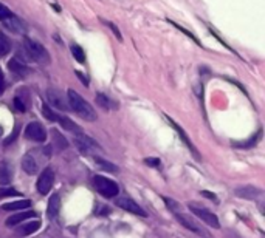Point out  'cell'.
<instances>
[{"label": "cell", "instance_id": "obj_22", "mask_svg": "<svg viewBox=\"0 0 265 238\" xmlns=\"http://www.w3.org/2000/svg\"><path fill=\"white\" fill-rule=\"evenodd\" d=\"M96 102H98V105H101L103 108H117V104L112 102L110 99L107 97V95H103V93L96 95Z\"/></svg>", "mask_w": 265, "mask_h": 238}, {"label": "cell", "instance_id": "obj_27", "mask_svg": "<svg viewBox=\"0 0 265 238\" xmlns=\"http://www.w3.org/2000/svg\"><path fill=\"white\" fill-rule=\"evenodd\" d=\"M163 199H165V203L168 204V207H169V209H171V210L174 212V214H175V212H179V210H182V209H180V204H179V203H175V201H174V199H171V198H166V196H165V198H163Z\"/></svg>", "mask_w": 265, "mask_h": 238}, {"label": "cell", "instance_id": "obj_16", "mask_svg": "<svg viewBox=\"0 0 265 238\" xmlns=\"http://www.w3.org/2000/svg\"><path fill=\"white\" fill-rule=\"evenodd\" d=\"M36 214L34 212H20V214H16V215H12V217H9L8 220H6V226H16V224H19V223H22V221H25L27 218H33Z\"/></svg>", "mask_w": 265, "mask_h": 238}, {"label": "cell", "instance_id": "obj_13", "mask_svg": "<svg viewBox=\"0 0 265 238\" xmlns=\"http://www.w3.org/2000/svg\"><path fill=\"white\" fill-rule=\"evenodd\" d=\"M8 68H9L12 73L19 74V76H27V74H28V68H27V65H25L19 57L11 59V60H9V64H8Z\"/></svg>", "mask_w": 265, "mask_h": 238}, {"label": "cell", "instance_id": "obj_26", "mask_svg": "<svg viewBox=\"0 0 265 238\" xmlns=\"http://www.w3.org/2000/svg\"><path fill=\"white\" fill-rule=\"evenodd\" d=\"M41 111H42L44 118H45V119H48V121H56V119H58V115H56L55 111H53L52 108H50L48 105H45V104H42Z\"/></svg>", "mask_w": 265, "mask_h": 238}, {"label": "cell", "instance_id": "obj_29", "mask_svg": "<svg viewBox=\"0 0 265 238\" xmlns=\"http://www.w3.org/2000/svg\"><path fill=\"white\" fill-rule=\"evenodd\" d=\"M16 195H20L17 190L14 189H0V198H3V196H16Z\"/></svg>", "mask_w": 265, "mask_h": 238}, {"label": "cell", "instance_id": "obj_9", "mask_svg": "<svg viewBox=\"0 0 265 238\" xmlns=\"http://www.w3.org/2000/svg\"><path fill=\"white\" fill-rule=\"evenodd\" d=\"M115 204H117L118 207H121L123 210H126V212H131V214H133V215L146 217V212L141 209V206H138V204L133 201V199H131V198H128V196H120V198H117Z\"/></svg>", "mask_w": 265, "mask_h": 238}, {"label": "cell", "instance_id": "obj_6", "mask_svg": "<svg viewBox=\"0 0 265 238\" xmlns=\"http://www.w3.org/2000/svg\"><path fill=\"white\" fill-rule=\"evenodd\" d=\"M47 97H48V101H50V104H52L55 108H58V110H68L70 108V105H68V99H67V95H64L61 90H58V89H48L47 90Z\"/></svg>", "mask_w": 265, "mask_h": 238}, {"label": "cell", "instance_id": "obj_36", "mask_svg": "<svg viewBox=\"0 0 265 238\" xmlns=\"http://www.w3.org/2000/svg\"><path fill=\"white\" fill-rule=\"evenodd\" d=\"M2 133H3V129H2V127H0V136H2Z\"/></svg>", "mask_w": 265, "mask_h": 238}, {"label": "cell", "instance_id": "obj_35", "mask_svg": "<svg viewBox=\"0 0 265 238\" xmlns=\"http://www.w3.org/2000/svg\"><path fill=\"white\" fill-rule=\"evenodd\" d=\"M201 195H203V196H208V198H211L212 201H217V198L214 196V195H211V192H206V190H203V192H201Z\"/></svg>", "mask_w": 265, "mask_h": 238}, {"label": "cell", "instance_id": "obj_30", "mask_svg": "<svg viewBox=\"0 0 265 238\" xmlns=\"http://www.w3.org/2000/svg\"><path fill=\"white\" fill-rule=\"evenodd\" d=\"M14 107H16V110L22 111V113H23L25 110H27V105L23 104V101H22V99H20L19 96H17V97H14Z\"/></svg>", "mask_w": 265, "mask_h": 238}, {"label": "cell", "instance_id": "obj_19", "mask_svg": "<svg viewBox=\"0 0 265 238\" xmlns=\"http://www.w3.org/2000/svg\"><path fill=\"white\" fill-rule=\"evenodd\" d=\"M95 162H96V166L99 169H103L106 172H110V173H115L118 170V167L115 164H112V162H109L107 159H103V158H99V156H95Z\"/></svg>", "mask_w": 265, "mask_h": 238}, {"label": "cell", "instance_id": "obj_34", "mask_svg": "<svg viewBox=\"0 0 265 238\" xmlns=\"http://www.w3.org/2000/svg\"><path fill=\"white\" fill-rule=\"evenodd\" d=\"M16 136H17V127L14 129V133H12V135H11V136L8 138V140L5 141V144H6V145H8V144H11L12 141H14V138H16Z\"/></svg>", "mask_w": 265, "mask_h": 238}, {"label": "cell", "instance_id": "obj_32", "mask_svg": "<svg viewBox=\"0 0 265 238\" xmlns=\"http://www.w3.org/2000/svg\"><path fill=\"white\" fill-rule=\"evenodd\" d=\"M3 90H5V78H3L2 70H0V95L3 93Z\"/></svg>", "mask_w": 265, "mask_h": 238}, {"label": "cell", "instance_id": "obj_25", "mask_svg": "<svg viewBox=\"0 0 265 238\" xmlns=\"http://www.w3.org/2000/svg\"><path fill=\"white\" fill-rule=\"evenodd\" d=\"M71 54L78 62H81V64H82V62H85V53H84V49L79 45H71Z\"/></svg>", "mask_w": 265, "mask_h": 238}, {"label": "cell", "instance_id": "obj_3", "mask_svg": "<svg viewBox=\"0 0 265 238\" xmlns=\"http://www.w3.org/2000/svg\"><path fill=\"white\" fill-rule=\"evenodd\" d=\"M93 186H95V189L106 198H113L120 193V187L115 181L104 178V177H99V175H96L93 178Z\"/></svg>", "mask_w": 265, "mask_h": 238}, {"label": "cell", "instance_id": "obj_23", "mask_svg": "<svg viewBox=\"0 0 265 238\" xmlns=\"http://www.w3.org/2000/svg\"><path fill=\"white\" fill-rule=\"evenodd\" d=\"M9 51H11V41L3 33H0V56H6Z\"/></svg>", "mask_w": 265, "mask_h": 238}, {"label": "cell", "instance_id": "obj_2", "mask_svg": "<svg viewBox=\"0 0 265 238\" xmlns=\"http://www.w3.org/2000/svg\"><path fill=\"white\" fill-rule=\"evenodd\" d=\"M23 49L27 53L28 59L33 62H37V64H48L50 62V54L47 49L33 39H25L23 41Z\"/></svg>", "mask_w": 265, "mask_h": 238}, {"label": "cell", "instance_id": "obj_4", "mask_svg": "<svg viewBox=\"0 0 265 238\" xmlns=\"http://www.w3.org/2000/svg\"><path fill=\"white\" fill-rule=\"evenodd\" d=\"M189 210H191L197 218H200L203 223H206L208 226H211L214 229H219L220 228V223H219L217 215H214L212 212H209L208 209L196 206V204H191V206H189Z\"/></svg>", "mask_w": 265, "mask_h": 238}, {"label": "cell", "instance_id": "obj_8", "mask_svg": "<svg viewBox=\"0 0 265 238\" xmlns=\"http://www.w3.org/2000/svg\"><path fill=\"white\" fill-rule=\"evenodd\" d=\"M25 136L31 141L44 143L47 140V130L41 122H30L27 127H25Z\"/></svg>", "mask_w": 265, "mask_h": 238}, {"label": "cell", "instance_id": "obj_18", "mask_svg": "<svg viewBox=\"0 0 265 238\" xmlns=\"http://www.w3.org/2000/svg\"><path fill=\"white\" fill-rule=\"evenodd\" d=\"M11 180H12V173H11V169H9V166L6 164V162H2L0 164V184H9L11 183Z\"/></svg>", "mask_w": 265, "mask_h": 238}, {"label": "cell", "instance_id": "obj_28", "mask_svg": "<svg viewBox=\"0 0 265 238\" xmlns=\"http://www.w3.org/2000/svg\"><path fill=\"white\" fill-rule=\"evenodd\" d=\"M12 14V12L3 5V3H0V20H5V19H8L9 16Z\"/></svg>", "mask_w": 265, "mask_h": 238}, {"label": "cell", "instance_id": "obj_24", "mask_svg": "<svg viewBox=\"0 0 265 238\" xmlns=\"http://www.w3.org/2000/svg\"><path fill=\"white\" fill-rule=\"evenodd\" d=\"M39 228H41V223H39V221H31V223L27 224V226H23V228L20 229V235H30V234H34Z\"/></svg>", "mask_w": 265, "mask_h": 238}, {"label": "cell", "instance_id": "obj_1", "mask_svg": "<svg viewBox=\"0 0 265 238\" xmlns=\"http://www.w3.org/2000/svg\"><path fill=\"white\" fill-rule=\"evenodd\" d=\"M67 99H68L70 108L76 115H79L82 119H85V121H96L98 119V115H96L95 108L74 90H68L67 92Z\"/></svg>", "mask_w": 265, "mask_h": 238}, {"label": "cell", "instance_id": "obj_10", "mask_svg": "<svg viewBox=\"0 0 265 238\" xmlns=\"http://www.w3.org/2000/svg\"><path fill=\"white\" fill-rule=\"evenodd\" d=\"M74 144H76L78 150H81L82 153H90L93 150H99L98 143L82 133H79V136H74Z\"/></svg>", "mask_w": 265, "mask_h": 238}, {"label": "cell", "instance_id": "obj_15", "mask_svg": "<svg viewBox=\"0 0 265 238\" xmlns=\"http://www.w3.org/2000/svg\"><path fill=\"white\" fill-rule=\"evenodd\" d=\"M166 119H168V121L171 122V125H172V127L175 129V132H177V133H179V135L182 136V140L185 141V144L188 145V148H189V150H193V153L196 155V159H200V156H199V152H197V150H196V147L193 145V143H191V141H189V140H188V138H186V135H185L183 129H182V127H179V125H177V124H175V122H174V121H172L171 118H166Z\"/></svg>", "mask_w": 265, "mask_h": 238}, {"label": "cell", "instance_id": "obj_31", "mask_svg": "<svg viewBox=\"0 0 265 238\" xmlns=\"http://www.w3.org/2000/svg\"><path fill=\"white\" fill-rule=\"evenodd\" d=\"M144 162H146L147 166H160V161L157 158H147Z\"/></svg>", "mask_w": 265, "mask_h": 238}, {"label": "cell", "instance_id": "obj_5", "mask_svg": "<svg viewBox=\"0 0 265 238\" xmlns=\"http://www.w3.org/2000/svg\"><path fill=\"white\" fill-rule=\"evenodd\" d=\"M175 218H177V221H179L180 224H183V226L188 229V231H191V232H194V234H197V235H201V237H205V238H209V234L200 226V224H197L191 217H188L186 214H183L182 210H179V212H175Z\"/></svg>", "mask_w": 265, "mask_h": 238}, {"label": "cell", "instance_id": "obj_20", "mask_svg": "<svg viewBox=\"0 0 265 238\" xmlns=\"http://www.w3.org/2000/svg\"><path fill=\"white\" fill-rule=\"evenodd\" d=\"M31 206V201L30 199H20V201H16V203H8L3 206V210H23Z\"/></svg>", "mask_w": 265, "mask_h": 238}, {"label": "cell", "instance_id": "obj_11", "mask_svg": "<svg viewBox=\"0 0 265 238\" xmlns=\"http://www.w3.org/2000/svg\"><path fill=\"white\" fill-rule=\"evenodd\" d=\"M2 22L5 25V28L11 33H14V34H23L25 31H27V25L23 23V20L16 17V16H12V14Z\"/></svg>", "mask_w": 265, "mask_h": 238}, {"label": "cell", "instance_id": "obj_21", "mask_svg": "<svg viewBox=\"0 0 265 238\" xmlns=\"http://www.w3.org/2000/svg\"><path fill=\"white\" fill-rule=\"evenodd\" d=\"M52 136H53V143H55V145H56V148L58 150H64V148H67V140L64 136H62L58 130H53L52 132Z\"/></svg>", "mask_w": 265, "mask_h": 238}, {"label": "cell", "instance_id": "obj_7", "mask_svg": "<svg viewBox=\"0 0 265 238\" xmlns=\"http://www.w3.org/2000/svg\"><path fill=\"white\" fill-rule=\"evenodd\" d=\"M53 183H55V172L52 170V167H47L39 175V180H37V190H39L41 195H47L50 190H52Z\"/></svg>", "mask_w": 265, "mask_h": 238}, {"label": "cell", "instance_id": "obj_12", "mask_svg": "<svg viewBox=\"0 0 265 238\" xmlns=\"http://www.w3.org/2000/svg\"><path fill=\"white\" fill-rule=\"evenodd\" d=\"M56 122H59V124H61V127H62V129H66L67 132H71V133H74V135L82 133V129L79 127V125H78V124H74L71 119H68V118H66V116H59V115H58Z\"/></svg>", "mask_w": 265, "mask_h": 238}, {"label": "cell", "instance_id": "obj_17", "mask_svg": "<svg viewBox=\"0 0 265 238\" xmlns=\"http://www.w3.org/2000/svg\"><path fill=\"white\" fill-rule=\"evenodd\" d=\"M59 209H61V198H59L58 193H55L48 201V215L56 217L59 214Z\"/></svg>", "mask_w": 265, "mask_h": 238}, {"label": "cell", "instance_id": "obj_33", "mask_svg": "<svg viewBox=\"0 0 265 238\" xmlns=\"http://www.w3.org/2000/svg\"><path fill=\"white\" fill-rule=\"evenodd\" d=\"M109 27H110V28L113 30V33H115V36H117V37H118V39L121 41V39H123V37H121V34H120V30H118V28H117V27H115V25H113V23H109Z\"/></svg>", "mask_w": 265, "mask_h": 238}, {"label": "cell", "instance_id": "obj_14", "mask_svg": "<svg viewBox=\"0 0 265 238\" xmlns=\"http://www.w3.org/2000/svg\"><path fill=\"white\" fill-rule=\"evenodd\" d=\"M22 169L25 173H28V175H34L37 172V162L34 159L33 155H25L23 159H22Z\"/></svg>", "mask_w": 265, "mask_h": 238}]
</instances>
